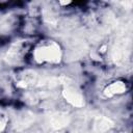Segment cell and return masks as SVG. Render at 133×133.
I'll list each match as a JSON object with an SVG mask.
<instances>
[{
  "instance_id": "obj_1",
  "label": "cell",
  "mask_w": 133,
  "mask_h": 133,
  "mask_svg": "<svg viewBox=\"0 0 133 133\" xmlns=\"http://www.w3.org/2000/svg\"><path fill=\"white\" fill-rule=\"evenodd\" d=\"M61 56L62 53L59 45L52 41L47 44L39 45L33 52V58L37 63H58L61 60Z\"/></svg>"
},
{
  "instance_id": "obj_2",
  "label": "cell",
  "mask_w": 133,
  "mask_h": 133,
  "mask_svg": "<svg viewBox=\"0 0 133 133\" xmlns=\"http://www.w3.org/2000/svg\"><path fill=\"white\" fill-rule=\"evenodd\" d=\"M62 97L69 104L77 108H81L85 104L83 96L72 86H65L62 89Z\"/></svg>"
},
{
  "instance_id": "obj_3",
  "label": "cell",
  "mask_w": 133,
  "mask_h": 133,
  "mask_svg": "<svg viewBox=\"0 0 133 133\" xmlns=\"http://www.w3.org/2000/svg\"><path fill=\"white\" fill-rule=\"evenodd\" d=\"M127 86L126 83L123 81H114L112 83H110L109 85H107L104 89V95L107 98H111L115 95H122L126 91Z\"/></svg>"
},
{
  "instance_id": "obj_4",
  "label": "cell",
  "mask_w": 133,
  "mask_h": 133,
  "mask_svg": "<svg viewBox=\"0 0 133 133\" xmlns=\"http://www.w3.org/2000/svg\"><path fill=\"white\" fill-rule=\"evenodd\" d=\"M113 126V123L105 117V116H100L97 118L96 123H95V130L97 132H105L107 130H109L111 127Z\"/></svg>"
},
{
  "instance_id": "obj_5",
  "label": "cell",
  "mask_w": 133,
  "mask_h": 133,
  "mask_svg": "<svg viewBox=\"0 0 133 133\" xmlns=\"http://www.w3.org/2000/svg\"><path fill=\"white\" fill-rule=\"evenodd\" d=\"M5 127H6V119L5 118L0 119V133H2L4 131Z\"/></svg>"
},
{
  "instance_id": "obj_6",
  "label": "cell",
  "mask_w": 133,
  "mask_h": 133,
  "mask_svg": "<svg viewBox=\"0 0 133 133\" xmlns=\"http://www.w3.org/2000/svg\"><path fill=\"white\" fill-rule=\"evenodd\" d=\"M71 3V1H59L60 5H69Z\"/></svg>"
},
{
  "instance_id": "obj_7",
  "label": "cell",
  "mask_w": 133,
  "mask_h": 133,
  "mask_svg": "<svg viewBox=\"0 0 133 133\" xmlns=\"http://www.w3.org/2000/svg\"><path fill=\"white\" fill-rule=\"evenodd\" d=\"M106 51V46H103L101 49H100V52H102V53H104Z\"/></svg>"
}]
</instances>
